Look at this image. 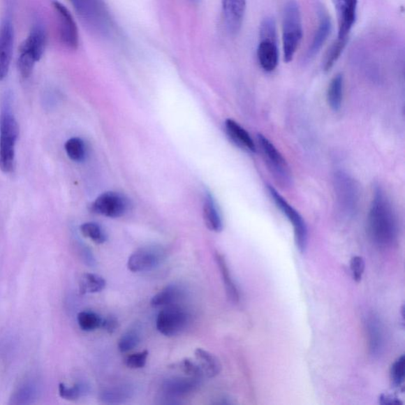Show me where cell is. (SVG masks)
<instances>
[{
	"label": "cell",
	"instance_id": "10",
	"mask_svg": "<svg viewBox=\"0 0 405 405\" xmlns=\"http://www.w3.org/2000/svg\"><path fill=\"white\" fill-rule=\"evenodd\" d=\"M189 323V315L177 307H165L158 314L156 327L165 337H174L184 329Z\"/></svg>",
	"mask_w": 405,
	"mask_h": 405
},
{
	"label": "cell",
	"instance_id": "37",
	"mask_svg": "<svg viewBox=\"0 0 405 405\" xmlns=\"http://www.w3.org/2000/svg\"><path fill=\"white\" fill-rule=\"evenodd\" d=\"M101 327L108 332L109 333L115 332L118 327V321L115 318L108 317L103 319V323H101Z\"/></svg>",
	"mask_w": 405,
	"mask_h": 405
},
{
	"label": "cell",
	"instance_id": "34",
	"mask_svg": "<svg viewBox=\"0 0 405 405\" xmlns=\"http://www.w3.org/2000/svg\"><path fill=\"white\" fill-rule=\"evenodd\" d=\"M175 366L177 367L176 368L179 369L181 371L186 374L189 377L200 379H202V377H205V374L202 373L199 363L196 361H193L191 359L184 360L180 362H178Z\"/></svg>",
	"mask_w": 405,
	"mask_h": 405
},
{
	"label": "cell",
	"instance_id": "4",
	"mask_svg": "<svg viewBox=\"0 0 405 405\" xmlns=\"http://www.w3.org/2000/svg\"><path fill=\"white\" fill-rule=\"evenodd\" d=\"M303 36L302 15L295 0H289L283 11V51L284 61H293Z\"/></svg>",
	"mask_w": 405,
	"mask_h": 405
},
{
	"label": "cell",
	"instance_id": "23",
	"mask_svg": "<svg viewBox=\"0 0 405 405\" xmlns=\"http://www.w3.org/2000/svg\"><path fill=\"white\" fill-rule=\"evenodd\" d=\"M216 260L220 272H221L226 294H228L230 300L233 302H237L240 300V293H238L237 286L230 275V272L225 258L223 255L216 253Z\"/></svg>",
	"mask_w": 405,
	"mask_h": 405
},
{
	"label": "cell",
	"instance_id": "3",
	"mask_svg": "<svg viewBox=\"0 0 405 405\" xmlns=\"http://www.w3.org/2000/svg\"><path fill=\"white\" fill-rule=\"evenodd\" d=\"M69 1L91 31L103 36L111 34L113 22L104 0H69Z\"/></svg>",
	"mask_w": 405,
	"mask_h": 405
},
{
	"label": "cell",
	"instance_id": "8",
	"mask_svg": "<svg viewBox=\"0 0 405 405\" xmlns=\"http://www.w3.org/2000/svg\"><path fill=\"white\" fill-rule=\"evenodd\" d=\"M267 191L279 210L293 223L295 232V241L300 252L305 253L308 242L307 226L301 214L297 212L277 190L271 186H267Z\"/></svg>",
	"mask_w": 405,
	"mask_h": 405
},
{
	"label": "cell",
	"instance_id": "36",
	"mask_svg": "<svg viewBox=\"0 0 405 405\" xmlns=\"http://www.w3.org/2000/svg\"><path fill=\"white\" fill-rule=\"evenodd\" d=\"M149 353L147 350L131 355L125 361L126 366L131 369H140L146 365Z\"/></svg>",
	"mask_w": 405,
	"mask_h": 405
},
{
	"label": "cell",
	"instance_id": "15",
	"mask_svg": "<svg viewBox=\"0 0 405 405\" xmlns=\"http://www.w3.org/2000/svg\"><path fill=\"white\" fill-rule=\"evenodd\" d=\"M222 6L226 29L231 34H237L245 17L246 0H222Z\"/></svg>",
	"mask_w": 405,
	"mask_h": 405
},
{
	"label": "cell",
	"instance_id": "12",
	"mask_svg": "<svg viewBox=\"0 0 405 405\" xmlns=\"http://www.w3.org/2000/svg\"><path fill=\"white\" fill-rule=\"evenodd\" d=\"M128 200L121 193L107 192L95 200L91 206L94 213L110 218L124 216L129 209Z\"/></svg>",
	"mask_w": 405,
	"mask_h": 405
},
{
	"label": "cell",
	"instance_id": "7",
	"mask_svg": "<svg viewBox=\"0 0 405 405\" xmlns=\"http://www.w3.org/2000/svg\"><path fill=\"white\" fill-rule=\"evenodd\" d=\"M258 141L262 157L272 175L281 186L289 187L293 182V175L287 161L265 135L258 134Z\"/></svg>",
	"mask_w": 405,
	"mask_h": 405
},
{
	"label": "cell",
	"instance_id": "6",
	"mask_svg": "<svg viewBox=\"0 0 405 405\" xmlns=\"http://www.w3.org/2000/svg\"><path fill=\"white\" fill-rule=\"evenodd\" d=\"M257 54L259 64L266 73H272L277 68L279 50L277 27L272 17H267L261 22Z\"/></svg>",
	"mask_w": 405,
	"mask_h": 405
},
{
	"label": "cell",
	"instance_id": "38",
	"mask_svg": "<svg viewBox=\"0 0 405 405\" xmlns=\"http://www.w3.org/2000/svg\"><path fill=\"white\" fill-rule=\"evenodd\" d=\"M379 404L383 405H400L402 404V402L394 395L383 394L379 397Z\"/></svg>",
	"mask_w": 405,
	"mask_h": 405
},
{
	"label": "cell",
	"instance_id": "35",
	"mask_svg": "<svg viewBox=\"0 0 405 405\" xmlns=\"http://www.w3.org/2000/svg\"><path fill=\"white\" fill-rule=\"evenodd\" d=\"M350 267L354 281L356 282L361 281L363 273L365 271L364 260L362 257H360V256H355V257H353L351 260Z\"/></svg>",
	"mask_w": 405,
	"mask_h": 405
},
{
	"label": "cell",
	"instance_id": "22",
	"mask_svg": "<svg viewBox=\"0 0 405 405\" xmlns=\"http://www.w3.org/2000/svg\"><path fill=\"white\" fill-rule=\"evenodd\" d=\"M182 293L183 290L177 285H169L152 297V306L154 307L171 306L181 299Z\"/></svg>",
	"mask_w": 405,
	"mask_h": 405
},
{
	"label": "cell",
	"instance_id": "9",
	"mask_svg": "<svg viewBox=\"0 0 405 405\" xmlns=\"http://www.w3.org/2000/svg\"><path fill=\"white\" fill-rule=\"evenodd\" d=\"M165 258L162 247L148 246L137 249L128 260V269L133 272H145L157 269Z\"/></svg>",
	"mask_w": 405,
	"mask_h": 405
},
{
	"label": "cell",
	"instance_id": "30",
	"mask_svg": "<svg viewBox=\"0 0 405 405\" xmlns=\"http://www.w3.org/2000/svg\"><path fill=\"white\" fill-rule=\"evenodd\" d=\"M88 392L89 387L85 384H76L71 387L64 383L59 385V395L64 400H78L81 397L85 396Z\"/></svg>",
	"mask_w": 405,
	"mask_h": 405
},
{
	"label": "cell",
	"instance_id": "5",
	"mask_svg": "<svg viewBox=\"0 0 405 405\" xmlns=\"http://www.w3.org/2000/svg\"><path fill=\"white\" fill-rule=\"evenodd\" d=\"M46 44V35L43 26L35 25L28 38L20 47L17 66L23 78L31 76L36 62L43 57Z\"/></svg>",
	"mask_w": 405,
	"mask_h": 405
},
{
	"label": "cell",
	"instance_id": "26",
	"mask_svg": "<svg viewBox=\"0 0 405 405\" xmlns=\"http://www.w3.org/2000/svg\"><path fill=\"white\" fill-rule=\"evenodd\" d=\"M369 339H370V350L373 355H379L383 348V335L382 327L376 318L368 321Z\"/></svg>",
	"mask_w": 405,
	"mask_h": 405
},
{
	"label": "cell",
	"instance_id": "32",
	"mask_svg": "<svg viewBox=\"0 0 405 405\" xmlns=\"http://www.w3.org/2000/svg\"><path fill=\"white\" fill-rule=\"evenodd\" d=\"M141 341L140 333L136 329L129 330L122 337L118 344L121 353H125L138 346Z\"/></svg>",
	"mask_w": 405,
	"mask_h": 405
},
{
	"label": "cell",
	"instance_id": "17",
	"mask_svg": "<svg viewBox=\"0 0 405 405\" xmlns=\"http://www.w3.org/2000/svg\"><path fill=\"white\" fill-rule=\"evenodd\" d=\"M318 15V27L314 35L312 43L309 45L307 52V58L308 59H311L318 54L321 47L326 43L332 31V22L330 16L327 15L325 10L320 8Z\"/></svg>",
	"mask_w": 405,
	"mask_h": 405
},
{
	"label": "cell",
	"instance_id": "18",
	"mask_svg": "<svg viewBox=\"0 0 405 405\" xmlns=\"http://www.w3.org/2000/svg\"><path fill=\"white\" fill-rule=\"evenodd\" d=\"M225 131L230 141L242 150L251 153L257 152L251 135L240 124L228 119L225 122Z\"/></svg>",
	"mask_w": 405,
	"mask_h": 405
},
{
	"label": "cell",
	"instance_id": "31",
	"mask_svg": "<svg viewBox=\"0 0 405 405\" xmlns=\"http://www.w3.org/2000/svg\"><path fill=\"white\" fill-rule=\"evenodd\" d=\"M81 233L94 243L103 244L107 240V235L101 226L95 223H86L80 226Z\"/></svg>",
	"mask_w": 405,
	"mask_h": 405
},
{
	"label": "cell",
	"instance_id": "25",
	"mask_svg": "<svg viewBox=\"0 0 405 405\" xmlns=\"http://www.w3.org/2000/svg\"><path fill=\"white\" fill-rule=\"evenodd\" d=\"M106 282L103 277L96 274H83L80 281L81 294H94L100 293L105 288Z\"/></svg>",
	"mask_w": 405,
	"mask_h": 405
},
{
	"label": "cell",
	"instance_id": "14",
	"mask_svg": "<svg viewBox=\"0 0 405 405\" xmlns=\"http://www.w3.org/2000/svg\"><path fill=\"white\" fill-rule=\"evenodd\" d=\"M14 47V27L10 19L0 26V80L8 75Z\"/></svg>",
	"mask_w": 405,
	"mask_h": 405
},
{
	"label": "cell",
	"instance_id": "16",
	"mask_svg": "<svg viewBox=\"0 0 405 405\" xmlns=\"http://www.w3.org/2000/svg\"><path fill=\"white\" fill-rule=\"evenodd\" d=\"M200 378L175 377L166 379L162 385V391L170 399L179 398L192 394L200 385Z\"/></svg>",
	"mask_w": 405,
	"mask_h": 405
},
{
	"label": "cell",
	"instance_id": "2",
	"mask_svg": "<svg viewBox=\"0 0 405 405\" xmlns=\"http://www.w3.org/2000/svg\"><path fill=\"white\" fill-rule=\"evenodd\" d=\"M20 128L7 100L0 115V170L6 174L14 169L15 145Z\"/></svg>",
	"mask_w": 405,
	"mask_h": 405
},
{
	"label": "cell",
	"instance_id": "19",
	"mask_svg": "<svg viewBox=\"0 0 405 405\" xmlns=\"http://www.w3.org/2000/svg\"><path fill=\"white\" fill-rule=\"evenodd\" d=\"M204 219L207 228L214 232H221L223 222L216 202L210 193H206L204 200Z\"/></svg>",
	"mask_w": 405,
	"mask_h": 405
},
{
	"label": "cell",
	"instance_id": "13",
	"mask_svg": "<svg viewBox=\"0 0 405 405\" xmlns=\"http://www.w3.org/2000/svg\"><path fill=\"white\" fill-rule=\"evenodd\" d=\"M332 3L337 17V38L348 39L356 20L358 0H332Z\"/></svg>",
	"mask_w": 405,
	"mask_h": 405
},
{
	"label": "cell",
	"instance_id": "11",
	"mask_svg": "<svg viewBox=\"0 0 405 405\" xmlns=\"http://www.w3.org/2000/svg\"><path fill=\"white\" fill-rule=\"evenodd\" d=\"M58 20L59 38L64 46L75 50L79 45V32L73 15L65 6L58 1L52 2Z\"/></svg>",
	"mask_w": 405,
	"mask_h": 405
},
{
	"label": "cell",
	"instance_id": "1",
	"mask_svg": "<svg viewBox=\"0 0 405 405\" xmlns=\"http://www.w3.org/2000/svg\"><path fill=\"white\" fill-rule=\"evenodd\" d=\"M368 233L380 247H389L398 235V226L394 208L382 189L376 188L368 214Z\"/></svg>",
	"mask_w": 405,
	"mask_h": 405
},
{
	"label": "cell",
	"instance_id": "33",
	"mask_svg": "<svg viewBox=\"0 0 405 405\" xmlns=\"http://www.w3.org/2000/svg\"><path fill=\"white\" fill-rule=\"evenodd\" d=\"M405 373V357L404 355L399 357L390 368V379L392 384L396 388L403 387Z\"/></svg>",
	"mask_w": 405,
	"mask_h": 405
},
{
	"label": "cell",
	"instance_id": "24",
	"mask_svg": "<svg viewBox=\"0 0 405 405\" xmlns=\"http://www.w3.org/2000/svg\"><path fill=\"white\" fill-rule=\"evenodd\" d=\"M133 395L132 387L122 385L104 390L101 394V400L105 404H118L129 400Z\"/></svg>",
	"mask_w": 405,
	"mask_h": 405
},
{
	"label": "cell",
	"instance_id": "28",
	"mask_svg": "<svg viewBox=\"0 0 405 405\" xmlns=\"http://www.w3.org/2000/svg\"><path fill=\"white\" fill-rule=\"evenodd\" d=\"M348 39L337 38L335 43L332 45L329 51L327 52L323 68L325 71H330L341 56L345 47H346Z\"/></svg>",
	"mask_w": 405,
	"mask_h": 405
},
{
	"label": "cell",
	"instance_id": "20",
	"mask_svg": "<svg viewBox=\"0 0 405 405\" xmlns=\"http://www.w3.org/2000/svg\"><path fill=\"white\" fill-rule=\"evenodd\" d=\"M195 356L205 377L209 378L216 377L221 371V363L217 357L209 351L198 348L195 351Z\"/></svg>",
	"mask_w": 405,
	"mask_h": 405
},
{
	"label": "cell",
	"instance_id": "29",
	"mask_svg": "<svg viewBox=\"0 0 405 405\" xmlns=\"http://www.w3.org/2000/svg\"><path fill=\"white\" fill-rule=\"evenodd\" d=\"M77 321L81 330L92 332L101 327L103 318L98 314L91 311H82L77 316Z\"/></svg>",
	"mask_w": 405,
	"mask_h": 405
},
{
	"label": "cell",
	"instance_id": "27",
	"mask_svg": "<svg viewBox=\"0 0 405 405\" xmlns=\"http://www.w3.org/2000/svg\"><path fill=\"white\" fill-rule=\"evenodd\" d=\"M65 151L68 156L75 162H82L87 156V147L84 141L78 137L68 140L65 144Z\"/></svg>",
	"mask_w": 405,
	"mask_h": 405
},
{
	"label": "cell",
	"instance_id": "21",
	"mask_svg": "<svg viewBox=\"0 0 405 405\" xmlns=\"http://www.w3.org/2000/svg\"><path fill=\"white\" fill-rule=\"evenodd\" d=\"M344 77L341 74L334 76L327 91V104L333 111L341 110L343 103Z\"/></svg>",
	"mask_w": 405,
	"mask_h": 405
}]
</instances>
